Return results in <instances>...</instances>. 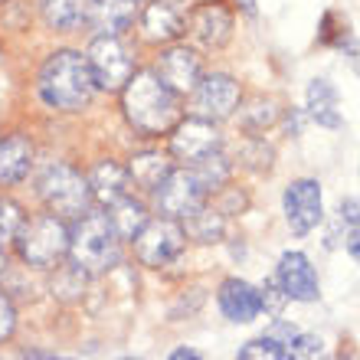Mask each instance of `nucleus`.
Returning a JSON list of instances; mask_svg holds the SVG:
<instances>
[{
    "instance_id": "1",
    "label": "nucleus",
    "mask_w": 360,
    "mask_h": 360,
    "mask_svg": "<svg viewBox=\"0 0 360 360\" xmlns=\"http://www.w3.org/2000/svg\"><path fill=\"white\" fill-rule=\"evenodd\" d=\"M95 79L89 59L76 49H59L39 69V95L49 108L59 112H82L92 102Z\"/></svg>"
},
{
    "instance_id": "2",
    "label": "nucleus",
    "mask_w": 360,
    "mask_h": 360,
    "mask_svg": "<svg viewBox=\"0 0 360 360\" xmlns=\"http://www.w3.org/2000/svg\"><path fill=\"white\" fill-rule=\"evenodd\" d=\"M124 115L128 122L138 128L141 134H164L171 131L177 122V95L164 86L154 72H134L124 82V95H122Z\"/></svg>"
},
{
    "instance_id": "3",
    "label": "nucleus",
    "mask_w": 360,
    "mask_h": 360,
    "mask_svg": "<svg viewBox=\"0 0 360 360\" xmlns=\"http://www.w3.org/2000/svg\"><path fill=\"white\" fill-rule=\"evenodd\" d=\"M69 249L79 272L98 275L118 266L122 256V236L115 233L108 213H82L76 226L69 229Z\"/></svg>"
},
{
    "instance_id": "4",
    "label": "nucleus",
    "mask_w": 360,
    "mask_h": 360,
    "mask_svg": "<svg viewBox=\"0 0 360 360\" xmlns=\"http://www.w3.org/2000/svg\"><path fill=\"white\" fill-rule=\"evenodd\" d=\"M39 197L46 200V207L56 213V217L66 219H79L82 213H89V203H92V187H89V177L69 167V164H49L43 177H39Z\"/></svg>"
},
{
    "instance_id": "5",
    "label": "nucleus",
    "mask_w": 360,
    "mask_h": 360,
    "mask_svg": "<svg viewBox=\"0 0 360 360\" xmlns=\"http://www.w3.org/2000/svg\"><path fill=\"white\" fill-rule=\"evenodd\" d=\"M17 243L23 262L37 269H49L69 252V226L63 223V217L46 213V217H37L33 223H23Z\"/></svg>"
},
{
    "instance_id": "6",
    "label": "nucleus",
    "mask_w": 360,
    "mask_h": 360,
    "mask_svg": "<svg viewBox=\"0 0 360 360\" xmlns=\"http://www.w3.org/2000/svg\"><path fill=\"white\" fill-rule=\"evenodd\" d=\"M86 59L89 69H92L95 86L108 89V92L124 89V82L134 76V63L128 56V46L118 37H95Z\"/></svg>"
},
{
    "instance_id": "7",
    "label": "nucleus",
    "mask_w": 360,
    "mask_h": 360,
    "mask_svg": "<svg viewBox=\"0 0 360 360\" xmlns=\"http://www.w3.org/2000/svg\"><path fill=\"white\" fill-rule=\"evenodd\" d=\"M134 252H138V259L144 266L151 269L167 266V262H174L184 252V229L171 217L148 219L141 226V233L134 236Z\"/></svg>"
},
{
    "instance_id": "8",
    "label": "nucleus",
    "mask_w": 360,
    "mask_h": 360,
    "mask_svg": "<svg viewBox=\"0 0 360 360\" xmlns=\"http://www.w3.org/2000/svg\"><path fill=\"white\" fill-rule=\"evenodd\" d=\"M203 197H207V190L200 187V180L193 171H171L154 187V203H158V210H161L164 217H171V219L197 213L203 207Z\"/></svg>"
},
{
    "instance_id": "9",
    "label": "nucleus",
    "mask_w": 360,
    "mask_h": 360,
    "mask_svg": "<svg viewBox=\"0 0 360 360\" xmlns=\"http://www.w3.org/2000/svg\"><path fill=\"white\" fill-rule=\"evenodd\" d=\"M219 131L210 118H187L177 124V131L171 134V151L184 164H197L200 158L219 151Z\"/></svg>"
},
{
    "instance_id": "10",
    "label": "nucleus",
    "mask_w": 360,
    "mask_h": 360,
    "mask_svg": "<svg viewBox=\"0 0 360 360\" xmlns=\"http://www.w3.org/2000/svg\"><path fill=\"white\" fill-rule=\"evenodd\" d=\"M285 217L295 236L311 233L321 223V187L318 180H295L285 190Z\"/></svg>"
},
{
    "instance_id": "11",
    "label": "nucleus",
    "mask_w": 360,
    "mask_h": 360,
    "mask_svg": "<svg viewBox=\"0 0 360 360\" xmlns=\"http://www.w3.org/2000/svg\"><path fill=\"white\" fill-rule=\"evenodd\" d=\"M197 95V108L200 118H226L233 115V108L239 105V86L236 79L226 76V72H213V76H203L193 89Z\"/></svg>"
},
{
    "instance_id": "12",
    "label": "nucleus",
    "mask_w": 360,
    "mask_h": 360,
    "mask_svg": "<svg viewBox=\"0 0 360 360\" xmlns=\"http://www.w3.org/2000/svg\"><path fill=\"white\" fill-rule=\"evenodd\" d=\"M154 76L161 79L174 95H187V92H193L197 82L203 79V66H200L197 53L177 46V49H167V53L161 56V63H158V69H154Z\"/></svg>"
},
{
    "instance_id": "13",
    "label": "nucleus",
    "mask_w": 360,
    "mask_h": 360,
    "mask_svg": "<svg viewBox=\"0 0 360 360\" xmlns=\"http://www.w3.org/2000/svg\"><path fill=\"white\" fill-rule=\"evenodd\" d=\"M275 278L282 285L285 298H292V302H314L318 298V272L304 252H285Z\"/></svg>"
},
{
    "instance_id": "14",
    "label": "nucleus",
    "mask_w": 360,
    "mask_h": 360,
    "mask_svg": "<svg viewBox=\"0 0 360 360\" xmlns=\"http://www.w3.org/2000/svg\"><path fill=\"white\" fill-rule=\"evenodd\" d=\"M190 30L203 46L219 49L233 37V17H229V10L223 4H203V7L190 13Z\"/></svg>"
},
{
    "instance_id": "15",
    "label": "nucleus",
    "mask_w": 360,
    "mask_h": 360,
    "mask_svg": "<svg viewBox=\"0 0 360 360\" xmlns=\"http://www.w3.org/2000/svg\"><path fill=\"white\" fill-rule=\"evenodd\" d=\"M33 164V141L27 134L0 138V187H13L30 174Z\"/></svg>"
},
{
    "instance_id": "16",
    "label": "nucleus",
    "mask_w": 360,
    "mask_h": 360,
    "mask_svg": "<svg viewBox=\"0 0 360 360\" xmlns=\"http://www.w3.org/2000/svg\"><path fill=\"white\" fill-rule=\"evenodd\" d=\"M219 308L229 321L246 324L252 321L259 311H262V302H259V292L243 278H226L223 288H219Z\"/></svg>"
},
{
    "instance_id": "17",
    "label": "nucleus",
    "mask_w": 360,
    "mask_h": 360,
    "mask_svg": "<svg viewBox=\"0 0 360 360\" xmlns=\"http://www.w3.org/2000/svg\"><path fill=\"white\" fill-rule=\"evenodd\" d=\"M141 30H144V39H151V43H167V39L184 37L187 27H184V17H180L171 4L154 0V4H148L141 13Z\"/></svg>"
},
{
    "instance_id": "18",
    "label": "nucleus",
    "mask_w": 360,
    "mask_h": 360,
    "mask_svg": "<svg viewBox=\"0 0 360 360\" xmlns=\"http://www.w3.org/2000/svg\"><path fill=\"white\" fill-rule=\"evenodd\" d=\"M89 187H92V197H98L102 203H118L122 197H128V187H131L128 167L115 161H98L89 174Z\"/></svg>"
},
{
    "instance_id": "19",
    "label": "nucleus",
    "mask_w": 360,
    "mask_h": 360,
    "mask_svg": "<svg viewBox=\"0 0 360 360\" xmlns=\"http://www.w3.org/2000/svg\"><path fill=\"white\" fill-rule=\"evenodd\" d=\"M89 23L98 30V37H118L134 23V0H95Z\"/></svg>"
},
{
    "instance_id": "20",
    "label": "nucleus",
    "mask_w": 360,
    "mask_h": 360,
    "mask_svg": "<svg viewBox=\"0 0 360 360\" xmlns=\"http://www.w3.org/2000/svg\"><path fill=\"white\" fill-rule=\"evenodd\" d=\"M92 4L95 0H39V10H43V20L56 33H72L82 23H89Z\"/></svg>"
},
{
    "instance_id": "21",
    "label": "nucleus",
    "mask_w": 360,
    "mask_h": 360,
    "mask_svg": "<svg viewBox=\"0 0 360 360\" xmlns=\"http://www.w3.org/2000/svg\"><path fill=\"white\" fill-rule=\"evenodd\" d=\"M308 108L318 118V124H328V128H338L341 124V115H338V92L328 79H314L311 89H308Z\"/></svg>"
},
{
    "instance_id": "22",
    "label": "nucleus",
    "mask_w": 360,
    "mask_h": 360,
    "mask_svg": "<svg viewBox=\"0 0 360 360\" xmlns=\"http://www.w3.org/2000/svg\"><path fill=\"white\" fill-rule=\"evenodd\" d=\"M108 219H112L115 233H118L122 239H134L138 233H141L144 223H148V213H144V207L134 197H122L118 203H112Z\"/></svg>"
},
{
    "instance_id": "23",
    "label": "nucleus",
    "mask_w": 360,
    "mask_h": 360,
    "mask_svg": "<svg viewBox=\"0 0 360 360\" xmlns=\"http://www.w3.org/2000/svg\"><path fill=\"white\" fill-rule=\"evenodd\" d=\"M171 171L174 167L164 161L161 154H138V158H131V164H128V177L144 190H154Z\"/></svg>"
},
{
    "instance_id": "24",
    "label": "nucleus",
    "mask_w": 360,
    "mask_h": 360,
    "mask_svg": "<svg viewBox=\"0 0 360 360\" xmlns=\"http://www.w3.org/2000/svg\"><path fill=\"white\" fill-rule=\"evenodd\" d=\"M190 171L197 174V180H200V187L203 190H217L219 184H226L229 164H226V158H223L219 151H213V154H207V158H200Z\"/></svg>"
},
{
    "instance_id": "25",
    "label": "nucleus",
    "mask_w": 360,
    "mask_h": 360,
    "mask_svg": "<svg viewBox=\"0 0 360 360\" xmlns=\"http://www.w3.org/2000/svg\"><path fill=\"white\" fill-rule=\"evenodd\" d=\"M23 210L13 203V200H4L0 197V249H7L13 239L20 236V229H23Z\"/></svg>"
},
{
    "instance_id": "26",
    "label": "nucleus",
    "mask_w": 360,
    "mask_h": 360,
    "mask_svg": "<svg viewBox=\"0 0 360 360\" xmlns=\"http://www.w3.org/2000/svg\"><path fill=\"white\" fill-rule=\"evenodd\" d=\"M190 233H193L200 243H217V239L223 236V219L200 207L197 213H190Z\"/></svg>"
},
{
    "instance_id": "27",
    "label": "nucleus",
    "mask_w": 360,
    "mask_h": 360,
    "mask_svg": "<svg viewBox=\"0 0 360 360\" xmlns=\"http://www.w3.org/2000/svg\"><path fill=\"white\" fill-rule=\"evenodd\" d=\"M288 360H328L324 341L314 338V334H298L292 347H288Z\"/></svg>"
},
{
    "instance_id": "28",
    "label": "nucleus",
    "mask_w": 360,
    "mask_h": 360,
    "mask_svg": "<svg viewBox=\"0 0 360 360\" xmlns=\"http://www.w3.org/2000/svg\"><path fill=\"white\" fill-rule=\"evenodd\" d=\"M236 360H285V351L275 338H259V341H249Z\"/></svg>"
},
{
    "instance_id": "29",
    "label": "nucleus",
    "mask_w": 360,
    "mask_h": 360,
    "mask_svg": "<svg viewBox=\"0 0 360 360\" xmlns=\"http://www.w3.org/2000/svg\"><path fill=\"white\" fill-rule=\"evenodd\" d=\"M259 302H262V308H266V311H272V314L282 311V304L288 302V298H285V292H282V285H278V278H269L266 288L259 292Z\"/></svg>"
},
{
    "instance_id": "30",
    "label": "nucleus",
    "mask_w": 360,
    "mask_h": 360,
    "mask_svg": "<svg viewBox=\"0 0 360 360\" xmlns=\"http://www.w3.org/2000/svg\"><path fill=\"white\" fill-rule=\"evenodd\" d=\"M13 328H17V308H13V302L7 295L0 292V341H7L13 334Z\"/></svg>"
},
{
    "instance_id": "31",
    "label": "nucleus",
    "mask_w": 360,
    "mask_h": 360,
    "mask_svg": "<svg viewBox=\"0 0 360 360\" xmlns=\"http://www.w3.org/2000/svg\"><path fill=\"white\" fill-rule=\"evenodd\" d=\"M275 105L272 102H256L252 105V112L246 115V124L249 128H266V124H272L275 122Z\"/></svg>"
},
{
    "instance_id": "32",
    "label": "nucleus",
    "mask_w": 360,
    "mask_h": 360,
    "mask_svg": "<svg viewBox=\"0 0 360 360\" xmlns=\"http://www.w3.org/2000/svg\"><path fill=\"white\" fill-rule=\"evenodd\" d=\"M341 217L347 223H360V200H344L341 203Z\"/></svg>"
},
{
    "instance_id": "33",
    "label": "nucleus",
    "mask_w": 360,
    "mask_h": 360,
    "mask_svg": "<svg viewBox=\"0 0 360 360\" xmlns=\"http://www.w3.org/2000/svg\"><path fill=\"white\" fill-rule=\"evenodd\" d=\"M347 249H351V256H354V259H357V262H360V226L354 229L351 236H347Z\"/></svg>"
},
{
    "instance_id": "34",
    "label": "nucleus",
    "mask_w": 360,
    "mask_h": 360,
    "mask_svg": "<svg viewBox=\"0 0 360 360\" xmlns=\"http://www.w3.org/2000/svg\"><path fill=\"white\" fill-rule=\"evenodd\" d=\"M167 360H203L197 351H190V347H180V351H174Z\"/></svg>"
},
{
    "instance_id": "35",
    "label": "nucleus",
    "mask_w": 360,
    "mask_h": 360,
    "mask_svg": "<svg viewBox=\"0 0 360 360\" xmlns=\"http://www.w3.org/2000/svg\"><path fill=\"white\" fill-rule=\"evenodd\" d=\"M4 266H7V262H4V249H0V275H4Z\"/></svg>"
},
{
    "instance_id": "36",
    "label": "nucleus",
    "mask_w": 360,
    "mask_h": 360,
    "mask_svg": "<svg viewBox=\"0 0 360 360\" xmlns=\"http://www.w3.org/2000/svg\"><path fill=\"white\" fill-rule=\"evenodd\" d=\"M124 360H134V357H124Z\"/></svg>"
},
{
    "instance_id": "37",
    "label": "nucleus",
    "mask_w": 360,
    "mask_h": 360,
    "mask_svg": "<svg viewBox=\"0 0 360 360\" xmlns=\"http://www.w3.org/2000/svg\"><path fill=\"white\" fill-rule=\"evenodd\" d=\"M0 4H7V0H0Z\"/></svg>"
}]
</instances>
